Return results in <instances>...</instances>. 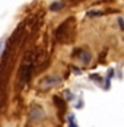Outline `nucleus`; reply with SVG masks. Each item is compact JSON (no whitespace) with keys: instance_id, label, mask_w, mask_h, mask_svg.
Instances as JSON below:
<instances>
[{"instance_id":"1","label":"nucleus","mask_w":124,"mask_h":127,"mask_svg":"<svg viewBox=\"0 0 124 127\" xmlns=\"http://www.w3.org/2000/svg\"><path fill=\"white\" fill-rule=\"evenodd\" d=\"M62 81L61 77H58V75H48V77L42 78L41 81H40V86L42 87V89H49V87H53V86H57L59 82Z\"/></svg>"},{"instance_id":"2","label":"nucleus","mask_w":124,"mask_h":127,"mask_svg":"<svg viewBox=\"0 0 124 127\" xmlns=\"http://www.w3.org/2000/svg\"><path fill=\"white\" fill-rule=\"evenodd\" d=\"M45 117V113H44L42 107L38 105H33L29 110V118L30 121H41V119Z\"/></svg>"},{"instance_id":"3","label":"nucleus","mask_w":124,"mask_h":127,"mask_svg":"<svg viewBox=\"0 0 124 127\" xmlns=\"http://www.w3.org/2000/svg\"><path fill=\"white\" fill-rule=\"evenodd\" d=\"M63 4L62 1H53L50 4V7H49V9L51 11V12H57V11H61L62 8H63Z\"/></svg>"},{"instance_id":"4","label":"nucleus","mask_w":124,"mask_h":127,"mask_svg":"<svg viewBox=\"0 0 124 127\" xmlns=\"http://www.w3.org/2000/svg\"><path fill=\"white\" fill-rule=\"evenodd\" d=\"M79 57H81L82 62L86 64V65H87V64H90V61H91V53H90V52H82Z\"/></svg>"},{"instance_id":"5","label":"nucleus","mask_w":124,"mask_h":127,"mask_svg":"<svg viewBox=\"0 0 124 127\" xmlns=\"http://www.w3.org/2000/svg\"><path fill=\"white\" fill-rule=\"evenodd\" d=\"M118 23H119V25H120V29L124 31V20H123L122 17H119V19H118Z\"/></svg>"}]
</instances>
